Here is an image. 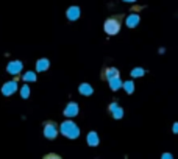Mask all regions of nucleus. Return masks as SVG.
I'll return each instance as SVG.
<instances>
[{"mask_svg": "<svg viewBox=\"0 0 178 159\" xmlns=\"http://www.w3.org/2000/svg\"><path fill=\"white\" fill-rule=\"evenodd\" d=\"M163 157H164V159H170V157H172V154H169V153H164V154H163Z\"/></svg>", "mask_w": 178, "mask_h": 159, "instance_id": "aec40b11", "label": "nucleus"}, {"mask_svg": "<svg viewBox=\"0 0 178 159\" xmlns=\"http://www.w3.org/2000/svg\"><path fill=\"white\" fill-rule=\"evenodd\" d=\"M86 139H88V145H89V147H97L98 142H100V141H98V134H97L95 131L88 133V137H86Z\"/></svg>", "mask_w": 178, "mask_h": 159, "instance_id": "f8f14e48", "label": "nucleus"}, {"mask_svg": "<svg viewBox=\"0 0 178 159\" xmlns=\"http://www.w3.org/2000/svg\"><path fill=\"white\" fill-rule=\"evenodd\" d=\"M66 14H67V19H69V20H77V19L80 17V8H78V6H70Z\"/></svg>", "mask_w": 178, "mask_h": 159, "instance_id": "9b49d317", "label": "nucleus"}, {"mask_svg": "<svg viewBox=\"0 0 178 159\" xmlns=\"http://www.w3.org/2000/svg\"><path fill=\"white\" fill-rule=\"evenodd\" d=\"M60 131H61L60 126H58L56 122H53V120H47V122L44 123V137L48 139V141L56 139V136H58Z\"/></svg>", "mask_w": 178, "mask_h": 159, "instance_id": "7ed1b4c3", "label": "nucleus"}, {"mask_svg": "<svg viewBox=\"0 0 178 159\" xmlns=\"http://www.w3.org/2000/svg\"><path fill=\"white\" fill-rule=\"evenodd\" d=\"M22 78H23L25 81H36V74H35V72H27Z\"/></svg>", "mask_w": 178, "mask_h": 159, "instance_id": "a211bd4d", "label": "nucleus"}, {"mask_svg": "<svg viewBox=\"0 0 178 159\" xmlns=\"http://www.w3.org/2000/svg\"><path fill=\"white\" fill-rule=\"evenodd\" d=\"M48 67H50V61L47 58H39L36 61V70L38 72H45Z\"/></svg>", "mask_w": 178, "mask_h": 159, "instance_id": "1a4fd4ad", "label": "nucleus"}, {"mask_svg": "<svg viewBox=\"0 0 178 159\" xmlns=\"http://www.w3.org/2000/svg\"><path fill=\"white\" fill-rule=\"evenodd\" d=\"M60 129H61L63 136H66L67 139H77L78 136H80V128L75 125L72 120H66V122H63L61 126H60Z\"/></svg>", "mask_w": 178, "mask_h": 159, "instance_id": "f03ea898", "label": "nucleus"}, {"mask_svg": "<svg viewBox=\"0 0 178 159\" xmlns=\"http://www.w3.org/2000/svg\"><path fill=\"white\" fill-rule=\"evenodd\" d=\"M116 77H119V70L116 67H105V69L101 70V80H105V81H110Z\"/></svg>", "mask_w": 178, "mask_h": 159, "instance_id": "423d86ee", "label": "nucleus"}, {"mask_svg": "<svg viewBox=\"0 0 178 159\" xmlns=\"http://www.w3.org/2000/svg\"><path fill=\"white\" fill-rule=\"evenodd\" d=\"M120 27H122V16L120 14H116V16H111L110 19L105 20V33L110 34V36H114L120 31Z\"/></svg>", "mask_w": 178, "mask_h": 159, "instance_id": "f257e3e1", "label": "nucleus"}, {"mask_svg": "<svg viewBox=\"0 0 178 159\" xmlns=\"http://www.w3.org/2000/svg\"><path fill=\"white\" fill-rule=\"evenodd\" d=\"M139 20H141V17L138 14L128 16V17H126V27H128V28H136L138 24H139Z\"/></svg>", "mask_w": 178, "mask_h": 159, "instance_id": "9d476101", "label": "nucleus"}, {"mask_svg": "<svg viewBox=\"0 0 178 159\" xmlns=\"http://www.w3.org/2000/svg\"><path fill=\"white\" fill-rule=\"evenodd\" d=\"M22 67H23V64H22L20 61H11V62L6 66V72L11 74V75H17V74L22 70Z\"/></svg>", "mask_w": 178, "mask_h": 159, "instance_id": "0eeeda50", "label": "nucleus"}, {"mask_svg": "<svg viewBox=\"0 0 178 159\" xmlns=\"http://www.w3.org/2000/svg\"><path fill=\"white\" fill-rule=\"evenodd\" d=\"M16 90H17V81H16V80L8 81V83H5V84L2 86V94H3L5 97L13 95V94L16 92Z\"/></svg>", "mask_w": 178, "mask_h": 159, "instance_id": "39448f33", "label": "nucleus"}, {"mask_svg": "<svg viewBox=\"0 0 178 159\" xmlns=\"http://www.w3.org/2000/svg\"><path fill=\"white\" fill-rule=\"evenodd\" d=\"M123 2H135V0H123Z\"/></svg>", "mask_w": 178, "mask_h": 159, "instance_id": "412c9836", "label": "nucleus"}, {"mask_svg": "<svg viewBox=\"0 0 178 159\" xmlns=\"http://www.w3.org/2000/svg\"><path fill=\"white\" fill-rule=\"evenodd\" d=\"M78 90H80V94H81V95H86V97L92 95V92H94L92 86H91V84H88V83H83V84H80Z\"/></svg>", "mask_w": 178, "mask_h": 159, "instance_id": "ddd939ff", "label": "nucleus"}, {"mask_svg": "<svg viewBox=\"0 0 178 159\" xmlns=\"http://www.w3.org/2000/svg\"><path fill=\"white\" fill-rule=\"evenodd\" d=\"M20 95H22V98H28V97H30V87H28L27 84H23V86H22V89H20Z\"/></svg>", "mask_w": 178, "mask_h": 159, "instance_id": "f3484780", "label": "nucleus"}, {"mask_svg": "<svg viewBox=\"0 0 178 159\" xmlns=\"http://www.w3.org/2000/svg\"><path fill=\"white\" fill-rule=\"evenodd\" d=\"M108 83H110V87H111L113 90H117V89H120V87L123 86V83H122V80H120L119 77H116V78L110 80Z\"/></svg>", "mask_w": 178, "mask_h": 159, "instance_id": "4468645a", "label": "nucleus"}, {"mask_svg": "<svg viewBox=\"0 0 178 159\" xmlns=\"http://www.w3.org/2000/svg\"><path fill=\"white\" fill-rule=\"evenodd\" d=\"M144 74H145V70H144V69H141V67H138V69H133V70L130 72L131 78H139V77H142Z\"/></svg>", "mask_w": 178, "mask_h": 159, "instance_id": "dca6fc26", "label": "nucleus"}, {"mask_svg": "<svg viewBox=\"0 0 178 159\" xmlns=\"http://www.w3.org/2000/svg\"><path fill=\"white\" fill-rule=\"evenodd\" d=\"M78 111H80L78 103L70 101V103H67L66 108H64V116H66L67 119H72V117H75V116H78Z\"/></svg>", "mask_w": 178, "mask_h": 159, "instance_id": "20e7f679", "label": "nucleus"}, {"mask_svg": "<svg viewBox=\"0 0 178 159\" xmlns=\"http://www.w3.org/2000/svg\"><path fill=\"white\" fill-rule=\"evenodd\" d=\"M173 133H175V134H178V122L173 125Z\"/></svg>", "mask_w": 178, "mask_h": 159, "instance_id": "6ab92c4d", "label": "nucleus"}, {"mask_svg": "<svg viewBox=\"0 0 178 159\" xmlns=\"http://www.w3.org/2000/svg\"><path fill=\"white\" fill-rule=\"evenodd\" d=\"M123 89H125V92L126 94H133L135 92V83L130 80V81H125L123 83Z\"/></svg>", "mask_w": 178, "mask_h": 159, "instance_id": "2eb2a0df", "label": "nucleus"}, {"mask_svg": "<svg viewBox=\"0 0 178 159\" xmlns=\"http://www.w3.org/2000/svg\"><path fill=\"white\" fill-rule=\"evenodd\" d=\"M108 111L113 114V117H114V119H122V117H123V109H122V108H119L117 101L111 103V105H110V108H108Z\"/></svg>", "mask_w": 178, "mask_h": 159, "instance_id": "6e6552de", "label": "nucleus"}]
</instances>
